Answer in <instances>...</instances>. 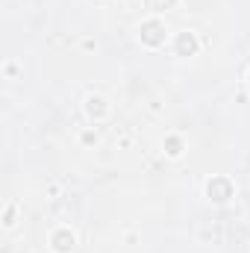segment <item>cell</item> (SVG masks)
Listing matches in <instances>:
<instances>
[{
    "mask_svg": "<svg viewBox=\"0 0 250 253\" xmlns=\"http://www.w3.org/2000/svg\"><path fill=\"white\" fill-rule=\"evenodd\" d=\"M159 33H162V27H159V24H147V27H144V42H150V44H156V42L162 39Z\"/></svg>",
    "mask_w": 250,
    "mask_h": 253,
    "instance_id": "1",
    "label": "cell"
},
{
    "mask_svg": "<svg viewBox=\"0 0 250 253\" xmlns=\"http://www.w3.org/2000/svg\"><path fill=\"white\" fill-rule=\"evenodd\" d=\"M147 3H150V9H156V3H159V0H147ZM171 3H174V0H165V6H171Z\"/></svg>",
    "mask_w": 250,
    "mask_h": 253,
    "instance_id": "2",
    "label": "cell"
}]
</instances>
